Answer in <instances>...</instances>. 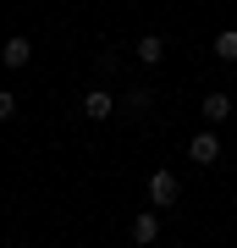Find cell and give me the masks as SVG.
I'll use <instances>...</instances> for the list:
<instances>
[{
	"label": "cell",
	"mask_w": 237,
	"mask_h": 248,
	"mask_svg": "<svg viewBox=\"0 0 237 248\" xmlns=\"http://www.w3.org/2000/svg\"><path fill=\"white\" fill-rule=\"evenodd\" d=\"M176 199H182V182H176V171H155V177H149V204H155V210H171Z\"/></svg>",
	"instance_id": "6da1fadb"
},
{
	"label": "cell",
	"mask_w": 237,
	"mask_h": 248,
	"mask_svg": "<svg viewBox=\"0 0 237 248\" xmlns=\"http://www.w3.org/2000/svg\"><path fill=\"white\" fill-rule=\"evenodd\" d=\"M188 160H193V166H215L221 160V138L215 133H193L188 138Z\"/></svg>",
	"instance_id": "7a4b0ae2"
},
{
	"label": "cell",
	"mask_w": 237,
	"mask_h": 248,
	"mask_svg": "<svg viewBox=\"0 0 237 248\" xmlns=\"http://www.w3.org/2000/svg\"><path fill=\"white\" fill-rule=\"evenodd\" d=\"M132 50H138V61H143V66H160V61H166V39H160V33H143Z\"/></svg>",
	"instance_id": "3957f363"
},
{
	"label": "cell",
	"mask_w": 237,
	"mask_h": 248,
	"mask_svg": "<svg viewBox=\"0 0 237 248\" xmlns=\"http://www.w3.org/2000/svg\"><path fill=\"white\" fill-rule=\"evenodd\" d=\"M199 116H204V122H226V116H232V94H204V105H199Z\"/></svg>",
	"instance_id": "277c9868"
},
{
	"label": "cell",
	"mask_w": 237,
	"mask_h": 248,
	"mask_svg": "<svg viewBox=\"0 0 237 248\" xmlns=\"http://www.w3.org/2000/svg\"><path fill=\"white\" fill-rule=\"evenodd\" d=\"M116 110V99L105 89H94V94H83V116H94V122H105V116Z\"/></svg>",
	"instance_id": "5b68a950"
},
{
	"label": "cell",
	"mask_w": 237,
	"mask_h": 248,
	"mask_svg": "<svg viewBox=\"0 0 237 248\" xmlns=\"http://www.w3.org/2000/svg\"><path fill=\"white\" fill-rule=\"evenodd\" d=\"M155 237H160V215H155V210H143L138 221H132V243H155Z\"/></svg>",
	"instance_id": "8992f818"
},
{
	"label": "cell",
	"mask_w": 237,
	"mask_h": 248,
	"mask_svg": "<svg viewBox=\"0 0 237 248\" xmlns=\"http://www.w3.org/2000/svg\"><path fill=\"white\" fill-rule=\"evenodd\" d=\"M149 105H155V94L143 89V83H132V89L122 94V110H132V116H138V110H149Z\"/></svg>",
	"instance_id": "52a82bcc"
},
{
	"label": "cell",
	"mask_w": 237,
	"mask_h": 248,
	"mask_svg": "<svg viewBox=\"0 0 237 248\" xmlns=\"http://www.w3.org/2000/svg\"><path fill=\"white\" fill-rule=\"evenodd\" d=\"M0 55H6L11 66H28V61H33V45H28V39H6V50H0Z\"/></svg>",
	"instance_id": "ba28073f"
},
{
	"label": "cell",
	"mask_w": 237,
	"mask_h": 248,
	"mask_svg": "<svg viewBox=\"0 0 237 248\" xmlns=\"http://www.w3.org/2000/svg\"><path fill=\"white\" fill-rule=\"evenodd\" d=\"M215 61H237V28H226V33H215Z\"/></svg>",
	"instance_id": "9c48e42d"
},
{
	"label": "cell",
	"mask_w": 237,
	"mask_h": 248,
	"mask_svg": "<svg viewBox=\"0 0 237 248\" xmlns=\"http://www.w3.org/2000/svg\"><path fill=\"white\" fill-rule=\"evenodd\" d=\"M99 78H111V72H122V50H99Z\"/></svg>",
	"instance_id": "30bf717a"
}]
</instances>
